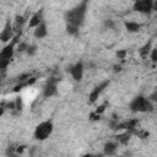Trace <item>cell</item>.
<instances>
[{
    "label": "cell",
    "mask_w": 157,
    "mask_h": 157,
    "mask_svg": "<svg viewBox=\"0 0 157 157\" xmlns=\"http://www.w3.org/2000/svg\"><path fill=\"white\" fill-rule=\"evenodd\" d=\"M109 85V80H107V81H103L102 83H99L98 86H96L92 91H91V93H90V97H88V101H90V103H94L96 101H97V98L99 97V94H101V92L107 87Z\"/></svg>",
    "instance_id": "52a82bcc"
},
{
    "label": "cell",
    "mask_w": 157,
    "mask_h": 157,
    "mask_svg": "<svg viewBox=\"0 0 157 157\" xmlns=\"http://www.w3.org/2000/svg\"><path fill=\"white\" fill-rule=\"evenodd\" d=\"M87 12V1H82L65 12V26L69 34H76L85 21Z\"/></svg>",
    "instance_id": "6da1fadb"
},
{
    "label": "cell",
    "mask_w": 157,
    "mask_h": 157,
    "mask_svg": "<svg viewBox=\"0 0 157 157\" xmlns=\"http://www.w3.org/2000/svg\"><path fill=\"white\" fill-rule=\"evenodd\" d=\"M124 25H125V28L128 32H137L141 28V25L137 22H134V21H126Z\"/></svg>",
    "instance_id": "7c38bea8"
},
{
    "label": "cell",
    "mask_w": 157,
    "mask_h": 157,
    "mask_svg": "<svg viewBox=\"0 0 157 157\" xmlns=\"http://www.w3.org/2000/svg\"><path fill=\"white\" fill-rule=\"evenodd\" d=\"M12 29H13V27L11 26L10 22H7L0 33V39L2 42H9L10 39H13V31Z\"/></svg>",
    "instance_id": "9c48e42d"
},
{
    "label": "cell",
    "mask_w": 157,
    "mask_h": 157,
    "mask_svg": "<svg viewBox=\"0 0 157 157\" xmlns=\"http://www.w3.org/2000/svg\"><path fill=\"white\" fill-rule=\"evenodd\" d=\"M33 34H34V37L38 38V39H42V38H44V37L48 34V27H47L45 21H43L39 26H37V27L34 28Z\"/></svg>",
    "instance_id": "8fae6325"
},
{
    "label": "cell",
    "mask_w": 157,
    "mask_h": 157,
    "mask_svg": "<svg viewBox=\"0 0 157 157\" xmlns=\"http://www.w3.org/2000/svg\"><path fill=\"white\" fill-rule=\"evenodd\" d=\"M150 48H151V42H148V43H147V44H146V45H145V47H144V48H142V49L140 50V53H141V55H142V56H145V55H146V54L148 53V50H150Z\"/></svg>",
    "instance_id": "9a60e30c"
},
{
    "label": "cell",
    "mask_w": 157,
    "mask_h": 157,
    "mask_svg": "<svg viewBox=\"0 0 157 157\" xmlns=\"http://www.w3.org/2000/svg\"><path fill=\"white\" fill-rule=\"evenodd\" d=\"M121 157H126V156H121Z\"/></svg>",
    "instance_id": "7402d4cb"
},
{
    "label": "cell",
    "mask_w": 157,
    "mask_h": 157,
    "mask_svg": "<svg viewBox=\"0 0 157 157\" xmlns=\"http://www.w3.org/2000/svg\"><path fill=\"white\" fill-rule=\"evenodd\" d=\"M9 157H18V156H16V155H11V156H9Z\"/></svg>",
    "instance_id": "44dd1931"
},
{
    "label": "cell",
    "mask_w": 157,
    "mask_h": 157,
    "mask_svg": "<svg viewBox=\"0 0 157 157\" xmlns=\"http://www.w3.org/2000/svg\"><path fill=\"white\" fill-rule=\"evenodd\" d=\"M153 5H155V1H152V0H137L134 2L132 7L137 12L150 13L153 10Z\"/></svg>",
    "instance_id": "277c9868"
},
{
    "label": "cell",
    "mask_w": 157,
    "mask_h": 157,
    "mask_svg": "<svg viewBox=\"0 0 157 157\" xmlns=\"http://www.w3.org/2000/svg\"><path fill=\"white\" fill-rule=\"evenodd\" d=\"M83 157H99V156H93V155H86V156H83Z\"/></svg>",
    "instance_id": "d6986e66"
},
{
    "label": "cell",
    "mask_w": 157,
    "mask_h": 157,
    "mask_svg": "<svg viewBox=\"0 0 157 157\" xmlns=\"http://www.w3.org/2000/svg\"><path fill=\"white\" fill-rule=\"evenodd\" d=\"M58 91V78H54V80H48L47 85L44 86L43 88V96L49 98L52 96H54Z\"/></svg>",
    "instance_id": "8992f818"
},
{
    "label": "cell",
    "mask_w": 157,
    "mask_h": 157,
    "mask_svg": "<svg viewBox=\"0 0 157 157\" xmlns=\"http://www.w3.org/2000/svg\"><path fill=\"white\" fill-rule=\"evenodd\" d=\"M153 10L157 11V1H155V5H153Z\"/></svg>",
    "instance_id": "ffe728a7"
},
{
    "label": "cell",
    "mask_w": 157,
    "mask_h": 157,
    "mask_svg": "<svg viewBox=\"0 0 157 157\" xmlns=\"http://www.w3.org/2000/svg\"><path fill=\"white\" fill-rule=\"evenodd\" d=\"M148 99H150L152 103H157V90H155V91H153V92L150 94Z\"/></svg>",
    "instance_id": "2e32d148"
},
{
    "label": "cell",
    "mask_w": 157,
    "mask_h": 157,
    "mask_svg": "<svg viewBox=\"0 0 157 157\" xmlns=\"http://www.w3.org/2000/svg\"><path fill=\"white\" fill-rule=\"evenodd\" d=\"M43 21H44V18H43V10H38V11H36V12L31 16L29 22H28V27L36 28V27L39 26Z\"/></svg>",
    "instance_id": "ba28073f"
},
{
    "label": "cell",
    "mask_w": 157,
    "mask_h": 157,
    "mask_svg": "<svg viewBox=\"0 0 157 157\" xmlns=\"http://www.w3.org/2000/svg\"><path fill=\"white\" fill-rule=\"evenodd\" d=\"M150 59L152 63H157V48H152L150 53Z\"/></svg>",
    "instance_id": "5bb4252c"
},
{
    "label": "cell",
    "mask_w": 157,
    "mask_h": 157,
    "mask_svg": "<svg viewBox=\"0 0 157 157\" xmlns=\"http://www.w3.org/2000/svg\"><path fill=\"white\" fill-rule=\"evenodd\" d=\"M126 54H128V52H126V50H119V52L117 53V56H118L119 59H124Z\"/></svg>",
    "instance_id": "ac0fdd59"
},
{
    "label": "cell",
    "mask_w": 157,
    "mask_h": 157,
    "mask_svg": "<svg viewBox=\"0 0 157 157\" xmlns=\"http://www.w3.org/2000/svg\"><path fill=\"white\" fill-rule=\"evenodd\" d=\"M130 135H131V131H125L124 134H120V135H118L117 136V141L119 142V144H126L128 141H129V139H130Z\"/></svg>",
    "instance_id": "4fadbf2b"
},
{
    "label": "cell",
    "mask_w": 157,
    "mask_h": 157,
    "mask_svg": "<svg viewBox=\"0 0 157 157\" xmlns=\"http://www.w3.org/2000/svg\"><path fill=\"white\" fill-rule=\"evenodd\" d=\"M28 48H29V47H28L27 43H25V42H23V43H20V44L17 45V49H18L20 52H23V50H26V49H28Z\"/></svg>",
    "instance_id": "e0dca14e"
},
{
    "label": "cell",
    "mask_w": 157,
    "mask_h": 157,
    "mask_svg": "<svg viewBox=\"0 0 157 157\" xmlns=\"http://www.w3.org/2000/svg\"><path fill=\"white\" fill-rule=\"evenodd\" d=\"M53 129H54L53 121L52 120H44V121L39 123L36 126V129H34V137L37 140H39V141H43V140L48 139L52 135Z\"/></svg>",
    "instance_id": "3957f363"
},
{
    "label": "cell",
    "mask_w": 157,
    "mask_h": 157,
    "mask_svg": "<svg viewBox=\"0 0 157 157\" xmlns=\"http://www.w3.org/2000/svg\"><path fill=\"white\" fill-rule=\"evenodd\" d=\"M69 72H70V75L72 76V78L75 81H81V78L83 76V64H82V61H77L76 64L70 66Z\"/></svg>",
    "instance_id": "5b68a950"
},
{
    "label": "cell",
    "mask_w": 157,
    "mask_h": 157,
    "mask_svg": "<svg viewBox=\"0 0 157 157\" xmlns=\"http://www.w3.org/2000/svg\"><path fill=\"white\" fill-rule=\"evenodd\" d=\"M118 147H119V142L118 141H108L104 145L103 153L105 156H114L117 153V151H118Z\"/></svg>",
    "instance_id": "30bf717a"
},
{
    "label": "cell",
    "mask_w": 157,
    "mask_h": 157,
    "mask_svg": "<svg viewBox=\"0 0 157 157\" xmlns=\"http://www.w3.org/2000/svg\"><path fill=\"white\" fill-rule=\"evenodd\" d=\"M129 108L134 113H150L153 110V103L145 96H137L132 98Z\"/></svg>",
    "instance_id": "7a4b0ae2"
}]
</instances>
